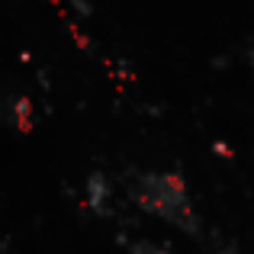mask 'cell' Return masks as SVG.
Segmentation results:
<instances>
[{
  "instance_id": "cell-2",
  "label": "cell",
  "mask_w": 254,
  "mask_h": 254,
  "mask_svg": "<svg viewBox=\"0 0 254 254\" xmlns=\"http://www.w3.org/2000/svg\"><path fill=\"white\" fill-rule=\"evenodd\" d=\"M84 199H87V206H90V212H97V216H106V212H110L113 190H110V180H106L100 171L87 174V180H84Z\"/></svg>"
},
{
  "instance_id": "cell-3",
  "label": "cell",
  "mask_w": 254,
  "mask_h": 254,
  "mask_svg": "<svg viewBox=\"0 0 254 254\" xmlns=\"http://www.w3.org/2000/svg\"><path fill=\"white\" fill-rule=\"evenodd\" d=\"M6 113H10V123L16 126L19 132H26L32 126V106H29V100H26V97H10Z\"/></svg>"
},
{
  "instance_id": "cell-4",
  "label": "cell",
  "mask_w": 254,
  "mask_h": 254,
  "mask_svg": "<svg viewBox=\"0 0 254 254\" xmlns=\"http://www.w3.org/2000/svg\"><path fill=\"white\" fill-rule=\"evenodd\" d=\"M129 254H174L171 248H161V245H155V242H138V245H132Z\"/></svg>"
},
{
  "instance_id": "cell-5",
  "label": "cell",
  "mask_w": 254,
  "mask_h": 254,
  "mask_svg": "<svg viewBox=\"0 0 254 254\" xmlns=\"http://www.w3.org/2000/svg\"><path fill=\"white\" fill-rule=\"evenodd\" d=\"M251 62H254V52H251Z\"/></svg>"
},
{
  "instance_id": "cell-1",
  "label": "cell",
  "mask_w": 254,
  "mask_h": 254,
  "mask_svg": "<svg viewBox=\"0 0 254 254\" xmlns=\"http://www.w3.org/2000/svg\"><path fill=\"white\" fill-rule=\"evenodd\" d=\"M132 203L138 206L148 216L164 219L174 229L187 232V235H196L199 232V216L193 196L187 190V180L177 171H145L132 180L129 187Z\"/></svg>"
}]
</instances>
